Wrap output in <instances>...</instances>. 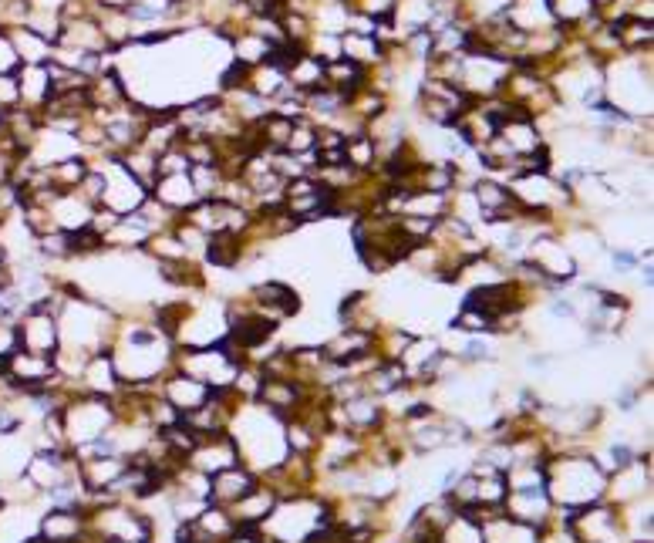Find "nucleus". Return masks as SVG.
<instances>
[{"instance_id": "f257e3e1", "label": "nucleus", "mask_w": 654, "mask_h": 543, "mask_svg": "<svg viewBox=\"0 0 654 543\" xmlns=\"http://www.w3.org/2000/svg\"><path fill=\"white\" fill-rule=\"evenodd\" d=\"M230 439L236 452H240V463L250 466L253 473L263 476L270 469H277L287 452L284 439V419H277L270 409H263L260 402H243L230 419Z\"/></svg>"}, {"instance_id": "f03ea898", "label": "nucleus", "mask_w": 654, "mask_h": 543, "mask_svg": "<svg viewBox=\"0 0 654 543\" xmlns=\"http://www.w3.org/2000/svg\"><path fill=\"white\" fill-rule=\"evenodd\" d=\"M543 490L557 510H584L604 500L607 473L590 452H553L543 466Z\"/></svg>"}, {"instance_id": "7ed1b4c3", "label": "nucleus", "mask_w": 654, "mask_h": 543, "mask_svg": "<svg viewBox=\"0 0 654 543\" xmlns=\"http://www.w3.org/2000/svg\"><path fill=\"white\" fill-rule=\"evenodd\" d=\"M604 102L624 119H654V51L621 54L604 65Z\"/></svg>"}, {"instance_id": "20e7f679", "label": "nucleus", "mask_w": 654, "mask_h": 543, "mask_svg": "<svg viewBox=\"0 0 654 543\" xmlns=\"http://www.w3.org/2000/svg\"><path fill=\"white\" fill-rule=\"evenodd\" d=\"M331 523V503L321 493L277 500L274 513L260 523V537L270 543H311Z\"/></svg>"}, {"instance_id": "39448f33", "label": "nucleus", "mask_w": 654, "mask_h": 543, "mask_svg": "<svg viewBox=\"0 0 654 543\" xmlns=\"http://www.w3.org/2000/svg\"><path fill=\"white\" fill-rule=\"evenodd\" d=\"M230 334V321H226V297H213V291L186 297V307L179 314L176 328H172V345L176 351L186 348H210Z\"/></svg>"}, {"instance_id": "423d86ee", "label": "nucleus", "mask_w": 654, "mask_h": 543, "mask_svg": "<svg viewBox=\"0 0 654 543\" xmlns=\"http://www.w3.org/2000/svg\"><path fill=\"white\" fill-rule=\"evenodd\" d=\"M112 425H115L112 398L78 392V395H71L65 402V409H61V429H65V442L71 452L88 446V442L105 439Z\"/></svg>"}, {"instance_id": "0eeeda50", "label": "nucleus", "mask_w": 654, "mask_h": 543, "mask_svg": "<svg viewBox=\"0 0 654 543\" xmlns=\"http://www.w3.org/2000/svg\"><path fill=\"white\" fill-rule=\"evenodd\" d=\"M243 361H247V358H243V351L236 348L230 338H223L220 345H210V348L176 351V368L186 371V375H193L196 382H203L210 392L230 388Z\"/></svg>"}, {"instance_id": "6e6552de", "label": "nucleus", "mask_w": 654, "mask_h": 543, "mask_svg": "<svg viewBox=\"0 0 654 543\" xmlns=\"http://www.w3.org/2000/svg\"><path fill=\"white\" fill-rule=\"evenodd\" d=\"M88 533L95 540H129V543H149L152 540V523L135 503H118L102 500L85 510Z\"/></svg>"}, {"instance_id": "1a4fd4ad", "label": "nucleus", "mask_w": 654, "mask_h": 543, "mask_svg": "<svg viewBox=\"0 0 654 543\" xmlns=\"http://www.w3.org/2000/svg\"><path fill=\"white\" fill-rule=\"evenodd\" d=\"M510 61L496 58V54L486 51H462L459 54V75H456V88H462L472 102L479 98H493L503 92V81L510 75Z\"/></svg>"}, {"instance_id": "9d476101", "label": "nucleus", "mask_w": 654, "mask_h": 543, "mask_svg": "<svg viewBox=\"0 0 654 543\" xmlns=\"http://www.w3.org/2000/svg\"><path fill=\"white\" fill-rule=\"evenodd\" d=\"M92 169H98L105 179V193H102V206L112 210L118 216H129L135 213L139 206L149 199V186H142L129 169L122 166L118 156H98V159H88Z\"/></svg>"}, {"instance_id": "9b49d317", "label": "nucleus", "mask_w": 654, "mask_h": 543, "mask_svg": "<svg viewBox=\"0 0 654 543\" xmlns=\"http://www.w3.org/2000/svg\"><path fill=\"white\" fill-rule=\"evenodd\" d=\"M567 530L574 543H628L621 510L614 503H590L584 510H574L567 517Z\"/></svg>"}, {"instance_id": "f8f14e48", "label": "nucleus", "mask_w": 654, "mask_h": 543, "mask_svg": "<svg viewBox=\"0 0 654 543\" xmlns=\"http://www.w3.org/2000/svg\"><path fill=\"white\" fill-rule=\"evenodd\" d=\"M523 260H530V264L540 270L543 280H547L553 291H560V287L580 280L577 260L570 257V250H567V243L560 240V233H543V237H537L530 247H526Z\"/></svg>"}, {"instance_id": "ddd939ff", "label": "nucleus", "mask_w": 654, "mask_h": 543, "mask_svg": "<svg viewBox=\"0 0 654 543\" xmlns=\"http://www.w3.org/2000/svg\"><path fill=\"white\" fill-rule=\"evenodd\" d=\"M14 324H17V341H21L24 351H34V355L54 358V351L61 348L58 318L44 311V307H27V311Z\"/></svg>"}, {"instance_id": "4468645a", "label": "nucleus", "mask_w": 654, "mask_h": 543, "mask_svg": "<svg viewBox=\"0 0 654 543\" xmlns=\"http://www.w3.org/2000/svg\"><path fill=\"white\" fill-rule=\"evenodd\" d=\"M503 513L510 517L513 523H523V527H533V530H543L547 523H553V513L557 506L550 503L547 490H510L503 500Z\"/></svg>"}, {"instance_id": "2eb2a0df", "label": "nucleus", "mask_w": 654, "mask_h": 543, "mask_svg": "<svg viewBox=\"0 0 654 543\" xmlns=\"http://www.w3.org/2000/svg\"><path fill=\"white\" fill-rule=\"evenodd\" d=\"M88 533V517L81 506H51L38 520V537L48 543H81Z\"/></svg>"}, {"instance_id": "dca6fc26", "label": "nucleus", "mask_w": 654, "mask_h": 543, "mask_svg": "<svg viewBox=\"0 0 654 543\" xmlns=\"http://www.w3.org/2000/svg\"><path fill=\"white\" fill-rule=\"evenodd\" d=\"M321 351L327 361L334 365H358L365 361L368 355H375V334H365V331H354V328H334L327 338L321 341Z\"/></svg>"}, {"instance_id": "f3484780", "label": "nucleus", "mask_w": 654, "mask_h": 543, "mask_svg": "<svg viewBox=\"0 0 654 543\" xmlns=\"http://www.w3.org/2000/svg\"><path fill=\"white\" fill-rule=\"evenodd\" d=\"M236 463H240V452H236L230 432L196 439L193 452L186 456V466H193L196 473H203V476H216L220 469H230Z\"/></svg>"}, {"instance_id": "a211bd4d", "label": "nucleus", "mask_w": 654, "mask_h": 543, "mask_svg": "<svg viewBox=\"0 0 654 543\" xmlns=\"http://www.w3.org/2000/svg\"><path fill=\"white\" fill-rule=\"evenodd\" d=\"M159 395L166 398V402H169L179 415H186V412L199 409V405H203L213 392H210V388H206L203 382H196L193 375H186V371L172 368V371H166V375L159 378Z\"/></svg>"}, {"instance_id": "6ab92c4d", "label": "nucleus", "mask_w": 654, "mask_h": 543, "mask_svg": "<svg viewBox=\"0 0 654 543\" xmlns=\"http://www.w3.org/2000/svg\"><path fill=\"white\" fill-rule=\"evenodd\" d=\"M307 388L301 382H294V378H267L263 375V382L257 388V398L253 402H260L263 409H270L277 415V419H290L297 409H301Z\"/></svg>"}, {"instance_id": "aec40b11", "label": "nucleus", "mask_w": 654, "mask_h": 543, "mask_svg": "<svg viewBox=\"0 0 654 543\" xmlns=\"http://www.w3.org/2000/svg\"><path fill=\"white\" fill-rule=\"evenodd\" d=\"M257 483H260V476L243 463H236L230 469H220L216 476H210V503L233 506L240 496H247Z\"/></svg>"}, {"instance_id": "412c9836", "label": "nucleus", "mask_w": 654, "mask_h": 543, "mask_svg": "<svg viewBox=\"0 0 654 543\" xmlns=\"http://www.w3.org/2000/svg\"><path fill=\"white\" fill-rule=\"evenodd\" d=\"M149 196L162 203L166 210H172L176 216H183L186 210H193L199 203V193L193 186L189 173H176V176H156V183L149 186Z\"/></svg>"}, {"instance_id": "4be33fe9", "label": "nucleus", "mask_w": 654, "mask_h": 543, "mask_svg": "<svg viewBox=\"0 0 654 543\" xmlns=\"http://www.w3.org/2000/svg\"><path fill=\"white\" fill-rule=\"evenodd\" d=\"M54 44H68V48H78V51H88V54H105L112 51L102 34V27H98V17L88 14V17H68V21H61V34Z\"/></svg>"}, {"instance_id": "5701e85b", "label": "nucleus", "mask_w": 654, "mask_h": 543, "mask_svg": "<svg viewBox=\"0 0 654 543\" xmlns=\"http://www.w3.org/2000/svg\"><path fill=\"white\" fill-rule=\"evenodd\" d=\"M48 210H51V220L58 230H65V233H81V230H88V223H92V213H95V206L88 203L85 196H78L75 189L71 193H58L48 203Z\"/></svg>"}, {"instance_id": "b1692460", "label": "nucleus", "mask_w": 654, "mask_h": 543, "mask_svg": "<svg viewBox=\"0 0 654 543\" xmlns=\"http://www.w3.org/2000/svg\"><path fill=\"white\" fill-rule=\"evenodd\" d=\"M274 506H277V493L260 479L247 496H240V500H236L233 506H226V510L233 513L236 527H257L260 530V523L274 513Z\"/></svg>"}, {"instance_id": "393cba45", "label": "nucleus", "mask_w": 654, "mask_h": 543, "mask_svg": "<svg viewBox=\"0 0 654 543\" xmlns=\"http://www.w3.org/2000/svg\"><path fill=\"white\" fill-rule=\"evenodd\" d=\"M78 388H81V392H88V395H102V398H112L118 388H122L108 351H98V355H92L85 361L81 378H78Z\"/></svg>"}, {"instance_id": "a878e982", "label": "nucleus", "mask_w": 654, "mask_h": 543, "mask_svg": "<svg viewBox=\"0 0 654 543\" xmlns=\"http://www.w3.org/2000/svg\"><path fill=\"white\" fill-rule=\"evenodd\" d=\"M499 139L506 142V149L513 152V156H533V152H540L547 146V135L540 132V125L533 119H510L503 122L496 129Z\"/></svg>"}, {"instance_id": "bb28decb", "label": "nucleus", "mask_w": 654, "mask_h": 543, "mask_svg": "<svg viewBox=\"0 0 654 543\" xmlns=\"http://www.w3.org/2000/svg\"><path fill=\"white\" fill-rule=\"evenodd\" d=\"M341 58L351 61V65L375 71L385 65V44H381L375 34H341Z\"/></svg>"}, {"instance_id": "cd10ccee", "label": "nucleus", "mask_w": 654, "mask_h": 543, "mask_svg": "<svg viewBox=\"0 0 654 543\" xmlns=\"http://www.w3.org/2000/svg\"><path fill=\"white\" fill-rule=\"evenodd\" d=\"M17 88H21V108L41 115L44 102L51 98V81H48V65H21L14 71Z\"/></svg>"}, {"instance_id": "c85d7f7f", "label": "nucleus", "mask_w": 654, "mask_h": 543, "mask_svg": "<svg viewBox=\"0 0 654 543\" xmlns=\"http://www.w3.org/2000/svg\"><path fill=\"white\" fill-rule=\"evenodd\" d=\"M226 44H230V61H236V65H243V68L267 65L277 51V44H270L267 38H260V34H253V31H243V27Z\"/></svg>"}, {"instance_id": "c756f323", "label": "nucleus", "mask_w": 654, "mask_h": 543, "mask_svg": "<svg viewBox=\"0 0 654 543\" xmlns=\"http://www.w3.org/2000/svg\"><path fill=\"white\" fill-rule=\"evenodd\" d=\"M284 75H287V85L294 88V92L311 95V92H317V88H324V61L314 58V54H307V51H297L294 58L287 61Z\"/></svg>"}, {"instance_id": "7c9ffc66", "label": "nucleus", "mask_w": 654, "mask_h": 543, "mask_svg": "<svg viewBox=\"0 0 654 543\" xmlns=\"http://www.w3.org/2000/svg\"><path fill=\"white\" fill-rule=\"evenodd\" d=\"M503 17L523 34H537V31H547V27H553L547 0H510V7H506Z\"/></svg>"}, {"instance_id": "2f4dec72", "label": "nucleus", "mask_w": 654, "mask_h": 543, "mask_svg": "<svg viewBox=\"0 0 654 543\" xmlns=\"http://www.w3.org/2000/svg\"><path fill=\"white\" fill-rule=\"evenodd\" d=\"M125 102H129V92H125V81L118 78L115 68L102 71V75H95L92 81H88V105L92 108L108 112V108H118Z\"/></svg>"}, {"instance_id": "473e14b6", "label": "nucleus", "mask_w": 654, "mask_h": 543, "mask_svg": "<svg viewBox=\"0 0 654 543\" xmlns=\"http://www.w3.org/2000/svg\"><path fill=\"white\" fill-rule=\"evenodd\" d=\"M247 88L257 98H263V102H270L274 105L280 95L287 92V75H284V68L277 65V61H267V65H257V68H250V75H247Z\"/></svg>"}, {"instance_id": "72a5a7b5", "label": "nucleus", "mask_w": 654, "mask_h": 543, "mask_svg": "<svg viewBox=\"0 0 654 543\" xmlns=\"http://www.w3.org/2000/svg\"><path fill=\"white\" fill-rule=\"evenodd\" d=\"M7 38H11L14 44V54H17V61L21 65H48L51 61V48L54 44L51 41H44L41 34H34L31 27H11L7 31Z\"/></svg>"}, {"instance_id": "f704fd0d", "label": "nucleus", "mask_w": 654, "mask_h": 543, "mask_svg": "<svg viewBox=\"0 0 654 543\" xmlns=\"http://www.w3.org/2000/svg\"><path fill=\"white\" fill-rule=\"evenodd\" d=\"M617 44L624 54H644L654 51V21H638V17H621L614 21Z\"/></svg>"}, {"instance_id": "c9c22d12", "label": "nucleus", "mask_w": 654, "mask_h": 543, "mask_svg": "<svg viewBox=\"0 0 654 543\" xmlns=\"http://www.w3.org/2000/svg\"><path fill=\"white\" fill-rule=\"evenodd\" d=\"M547 7H550L553 24L563 27L567 34L580 31V27L590 21V17L601 14V11L594 7V0H547Z\"/></svg>"}, {"instance_id": "e433bc0d", "label": "nucleus", "mask_w": 654, "mask_h": 543, "mask_svg": "<svg viewBox=\"0 0 654 543\" xmlns=\"http://www.w3.org/2000/svg\"><path fill=\"white\" fill-rule=\"evenodd\" d=\"M365 81H368V71L351 65V61H344V58L327 61L324 65V88H334V92H341L344 98H351Z\"/></svg>"}, {"instance_id": "4c0bfd02", "label": "nucleus", "mask_w": 654, "mask_h": 543, "mask_svg": "<svg viewBox=\"0 0 654 543\" xmlns=\"http://www.w3.org/2000/svg\"><path fill=\"white\" fill-rule=\"evenodd\" d=\"M344 166L358 169V173H365V176H375L381 169L378 149H375V142L368 139V132L351 135V139L344 142Z\"/></svg>"}, {"instance_id": "58836bf2", "label": "nucleus", "mask_w": 654, "mask_h": 543, "mask_svg": "<svg viewBox=\"0 0 654 543\" xmlns=\"http://www.w3.org/2000/svg\"><path fill=\"white\" fill-rule=\"evenodd\" d=\"M88 169H92V162L85 156H71L65 162H54L44 173H48V183L58 189V193H71V189H78L81 179L88 176Z\"/></svg>"}, {"instance_id": "ea45409f", "label": "nucleus", "mask_w": 654, "mask_h": 543, "mask_svg": "<svg viewBox=\"0 0 654 543\" xmlns=\"http://www.w3.org/2000/svg\"><path fill=\"white\" fill-rule=\"evenodd\" d=\"M439 543H486V530H483V523H476L469 517V513H456L445 527L439 530V537H435Z\"/></svg>"}, {"instance_id": "a19ab883", "label": "nucleus", "mask_w": 654, "mask_h": 543, "mask_svg": "<svg viewBox=\"0 0 654 543\" xmlns=\"http://www.w3.org/2000/svg\"><path fill=\"white\" fill-rule=\"evenodd\" d=\"M445 216L466 223L469 230H476L479 223H486V216H483V210H479L472 189H452V193H449V213H445Z\"/></svg>"}, {"instance_id": "79ce46f5", "label": "nucleus", "mask_w": 654, "mask_h": 543, "mask_svg": "<svg viewBox=\"0 0 654 543\" xmlns=\"http://www.w3.org/2000/svg\"><path fill=\"white\" fill-rule=\"evenodd\" d=\"M122 166L129 169V173L139 179L142 186H152L156 183V156H152V152H145L142 146H135V149H129V152H122Z\"/></svg>"}, {"instance_id": "37998d69", "label": "nucleus", "mask_w": 654, "mask_h": 543, "mask_svg": "<svg viewBox=\"0 0 654 543\" xmlns=\"http://www.w3.org/2000/svg\"><path fill=\"white\" fill-rule=\"evenodd\" d=\"M189 179H193L199 199H216L226 176H223L220 166H193V169H189Z\"/></svg>"}, {"instance_id": "c03bdc74", "label": "nucleus", "mask_w": 654, "mask_h": 543, "mask_svg": "<svg viewBox=\"0 0 654 543\" xmlns=\"http://www.w3.org/2000/svg\"><path fill=\"white\" fill-rule=\"evenodd\" d=\"M314 142H317V125L307 119H297L294 129H290L284 152H290V156H307V152H314Z\"/></svg>"}, {"instance_id": "a18cd8bd", "label": "nucleus", "mask_w": 654, "mask_h": 543, "mask_svg": "<svg viewBox=\"0 0 654 543\" xmlns=\"http://www.w3.org/2000/svg\"><path fill=\"white\" fill-rule=\"evenodd\" d=\"M307 54H314V58H321L324 65L327 61H338L341 58V34H327V31H314L311 38H307Z\"/></svg>"}, {"instance_id": "49530a36", "label": "nucleus", "mask_w": 654, "mask_h": 543, "mask_svg": "<svg viewBox=\"0 0 654 543\" xmlns=\"http://www.w3.org/2000/svg\"><path fill=\"white\" fill-rule=\"evenodd\" d=\"M189 159L183 156V149H179V142L172 149H166L162 156L156 159V173L159 176H176V173H189Z\"/></svg>"}, {"instance_id": "de8ad7c7", "label": "nucleus", "mask_w": 654, "mask_h": 543, "mask_svg": "<svg viewBox=\"0 0 654 543\" xmlns=\"http://www.w3.org/2000/svg\"><path fill=\"white\" fill-rule=\"evenodd\" d=\"M75 193L85 196L92 206H102V193H105V179H102V173H98V169H88V176L81 179Z\"/></svg>"}, {"instance_id": "09e8293b", "label": "nucleus", "mask_w": 654, "mask_h": 543, "mask_svg": "<svg viewBox=\"0 0 654 543\" xmlns=\"http://www.w3.org/2000/svg\"><path fill=\"white\" fill-rule=\"evenodd\" d=\"M17 105H21V88H17V78L14 75H0V112L17 108Z\"/></svg>"}, {"instance_id": "8fccbe9b", "label": "nucleus", "mask_w": 654, "mask_h": 543, "mask_svg": "<svg viewBox=\"0 0 654 543\" xmlns=\"http://www.w3.org/2000/svg\"><path fill=\"white\" fill-rule=\"evenodd\" d=\"M98 4H102V7H122V11H125V7L139 4V0H98Z\"/></svg>"}, {"instance_id": "3c124183", "label": "nucleus", "mask_w": 654, "mask_h": 543, "mask_svg": "<svg viewBox=\"0 0 654 543\" xmlns=\"http://www.w3.org/2000/svg\"><path fill=\"white\" fill-rule=\"evenodd\" d=\"M611 4H614V0H594L597 11H604V7H611Z\"/></svg>"}, {"instance_id": "603ef678", "label": "nucleus", "mask_w": 654, "mask_h": 543, "mask_svg": "<svg viewBox=\"0 0 654 543\" xmlns=\"http://www.w3.org/2000/svg\"><path fill=\"white\" fill-rule=\"evenodd\" d=\"M92 543H129V540H95L92 537Z\"/></svg>"}, {"instance_id": "864d4df0", "label": "nucleus", "mask_w": 654, "mask_h": 543, "mask_svg": "<svg viewBox=\"0 0 654 543\" xmlns=\"http://www.w3.org/2000/svg\"><path fill=\"white\" fill-rule=\"evenodd\" d=\"M0 321H7V311H4V304H0ZM14 321V318H11Z\"/></svg>"}, {"instance_id": "5fc2aeb1", "label": "nucleus", "mask_w": 654, "mask_h": 543, "mask_svg": "<svg viewBox=\"0 0 654 543\" xmlns=\"http://www.w3.org/2000/svg\"><path fill=\"white\" fill-rule=\"evenodd\" d=\"M260 543H270V540H263V537H260Z\"/></svg>"}, {"instance_id": "6e6d98bb", "label": "nucleus", "mask_w": 654, "mask_h": 543, "mask_svg": "<svg viewBox=\"0 0 654 543\" xmlns=\"http://www.w3.org/2000/svg\"><path fill=\"white\" fill-rule=\"evenodd\" d=\"M186 543H189V540H186Z\"/></svg>"}]
</instances>
